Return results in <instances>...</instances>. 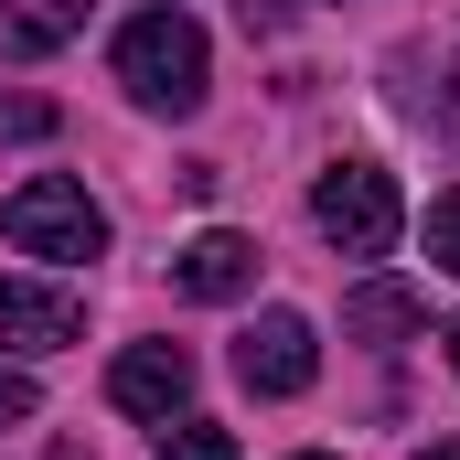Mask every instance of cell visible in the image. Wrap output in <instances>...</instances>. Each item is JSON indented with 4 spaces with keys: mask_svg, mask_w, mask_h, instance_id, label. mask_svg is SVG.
<instances>
[{
    "mask_svg": "<svg viewBox=\"0 0 460 460\" xmlns=\"http://www.w3.org/2000/svg\"><path fill=\"white\" fill-rule=\"evenodd\" d=\"M118 86L161 118H193L204 86H215V54L182 11H139V22H118Z\"/></svg>",
    "mask_w": 460,
    "mask_h": 460,
    "instance_id": "6da1fadb",
    "label": "cell"
},
{
    "mask_svg": "<svg viewBox=\"0 0 460 460\" xmlns=\"http://www.w3.org/2000/svg\"><path fill=\"white\" fill-rule=\"evenodd\" d=\"M418 460H460V439H429V450H418Z\"/></svg>",
    "mask_w": 460,
    "mask_h": 460,
    "instance_id": "5bb4252c",
    "label": "cell"
},
{
    "mask_svg": "<svg viewBox=\"0 0 460 460\" xmlns=\"http://www.w3.org/2000/svg\"><path fill=\"white\" fill-rule=\"evenodd\" d=\"M54 460H86V450H75V439H65V450H54Z\"/></svg>",
    "mask_w": 460,
    "mask_h": 460,
    "instance_id": "9a60e30c",
    "label": "cell"
},
{
    "mask_svg": "<svg viewBox=\"0 0 460 460\" xmlns=\"http://www.w3.org/2000/svg\"><path fill=\"white\" fill-rule=\"evenodd\" d=\"M311 375H322V343H311L300 311H257V322L235 332V385H246V396H300Z\"/></svg>",
    "mask_w": 460,
    "mask_h": 460,
    "instance_id": "277c9868",
    "label": "cell"
},
{
    "mask_svg": "<svg viewBox=\"0 0 460 460\" xmlns=\"http://www.w3.org/2000/svg\"><path fill=\"white\" fill-rule=\"evenodd\" d=\"M429 257L460 279V193H439V204H429Z\"/></svg>",
    "mask_w": 460,
    "mask_h": 460,
    "instance_id": "8fae6325",
    "label": "cell"
},
{
    "mask_svg": "<svg viewBox=\"0 0 460 460\" xmlns=\"http://www.w3.org/2000/svg\"><path fill=\"white\" fill-rule=\"evenodd\" d=\"M97 0H0V54H65Z\"/></svg>",
    "mask_w": 460,
    "mask_h": 460,
    "instance_id": "ba28073f",
    "label": "cell"
},
{
    "mask_svg": "<svg viewBox=\"0 0 460 460\" xmlns=\"http://www.w3.org/2000/svg\"><path fill=\"white\" fill-rule=\"evenodd\" d=\"M300 460H322V450H300Z\"/></svg>",
    "mask_w": 460,
    "mask_h": 460,
    "instance_id": "e0dca14e",
    "label": "cell"
},
{
    "mask_svg": "<svg viewBox=\"0 0 460 460\" xmlns=\"http://www.w3.org/2000/svg\"><path fill=\"white\" fill-rule=\"evenodd\" d=\"M418 322H429V300H418V289H396V279L353 289V311H343V332H353V343H407Z\"/></svg>",
    "mask_w": 460,
    "mask_h": 460,
    "instance_id": "9c48e42d",
    "label": "cell"
},
{
    "mask_svg": "<svg viewBox=\"0 0 460 460\" xmlns=\"http://www.w3.org/2000/svg\"><path fill=\"white\" fill-rule=\"evenodd\" d=\"M108 407L161 418V429H172V418L193 407V353H182V343H128V353L108 364Z\"/></svg>",
    "mask_w": 460,
    "mask_h": 460,
    "instance_id": "5b68a950",
    "label": "cell"
},
{
    "mask_svg": "<svg viewBox=\"0 0 460 460\" xmlns=\"http://www.w3.org/2000/svg\"><path fill=\"white\" fill-rule=\"evenodd\" d=\"M75 332H86V300H75V289L0 279V343H11V353H65Z\"/></svg>",
    "mask_w": 460,
    "mask_h": 460,
    "instance_id": "8992f818",
    "label": "cell"
},
{
    "mask_svg": "<svg viewBox=\"0 0 460 460\" xmlns=\"http://www.w3.org/2000/svg\"><path fill=\"white\" fill-rule=\"evenodd\" d=\"M0 235H11L22 257H54V268L108 257V215H97V193H86V182H65V172H32V182L0 204Z\"/></svg>",
    "mask_w": 460,
    "mask_h": 460,
    "instance_id": "7a4b0ae2",
    "label": "cell"
},
{
    "mask_svg": "<svg viewBox=\"0 0 460 460\" xmlns=\"http://www.w3.org/2000/svg\"><path fill=\"white\" fill-rule=\"evenodd\" d=\"M161 460H235V429H215V418H182V429L161 439Z\"/></svg>",
    "mask_w": 460,
    "mask_h": 460,
    "instance_id": "30bf717a",
    "label": "cell"
},
{
    "mask_svg": "<svg viewBox=\"0 0 460 460\" xmlns=\"http://www.w3.org/2000/svg\"><path fill=\"white\" fill-rule=\"evenodd\" d=\"M311 226L332 235L343 257H385L396 226H407V204H396V182H385L375 161H332V172L311 182Z\"/></svg>",
    "mask_w": 460,
    "mask_h": 460,
    "instance_id": "3957f363",
    "label": "cell"
},
{
    "mask_svg": "<svg viewBox=\"0 0 460 460\" xmlns=\"http://www.w3.org/2000/svg\"><path fill=\"white\" fill-rule=\"evenodd\" d=\"M172 289H182V300H246V289H257V235L204 226L182 257H172Z\"/></svg>",
    "mask_w": 460,
    "mask_h": 460,
    "instance_id": "52a82bcc",
    "label": "cell"
},
{
    "mask_svg": "<svg viewBox=\"0 0 460 460\" xmlns=\"http://www.w3.org/2000/svg\"><path fill=\"white\" fill-rule=\"evenodd\" d=\"M32 407H43V396H32V375H11V364H0V429H22Z\"/></svg>",
    "mask_w": 460,
    "mask_h": 460,
    "instance_id": "4fadbf2b",
    "label": "cell"
},
{
    "mask_svg": "<svg viewBox=\"0 0 460 460\" xmlns=\"http://www.w3.org/2000/svg\"><path fill=\"white\" fill-rule=\"evenodd\" d=\"M450 364H460V322H450Z\"/></svg>",
    "mask_w": 460,
    "mask_h": 460,
    "instance_id": "2e32d148",
    "label": "cell"
},
{
    "mask_svg": "<svg viewBox=\"0 0 460 460\" xmlns=\"http://www.w3.org/2000/svg\"><path fill=\"white\" fill-rule=\"evenodd\" d=\"M0 139H54V108L43 97H0Z\"/></svg>",
    "mask_w": 460,
    "mask_h": 460,
    "instance_id": "7c38bea8",
    "label": "cell"
}]
</instances>
